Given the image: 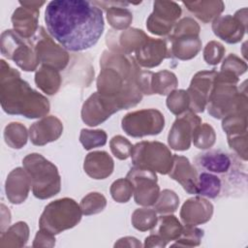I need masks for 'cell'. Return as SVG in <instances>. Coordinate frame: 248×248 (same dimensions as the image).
<instances>
[{"label":"cell","mask_w":248,"mask_h":248,"mask_svg":"<svg viewBox=\"0 0 248 248\" xmlns=\"http://www.w3.org/2000/svg\"><path fill=\"white\" fill-rule=\"evenodd\" d=\"M45 22L48 34L70 51L95 46L105 29L103 12L86 0H53L47 3Z\"/></svg>","instance_id":"1"},{"label":"cell","mask_w":248,"mask_h":248,"mask_svg":"<svg viewBox=\"0 0 248 248\" xmlns=\"http://www.w3.org/2000/svg\"><path fill=\"white\" fill-rule=\"evenodd\" d=\"M0 62V102L3 110L31 119L46 116L50 108L47 98L34 90L5 60Z\"/></svg>","instance_id":"2"},{"label":"cell","mask_w":248,"mask_h":248,"mask_svg":"<svg viewBox=\"0 0 248 248\" xmlns=\"http://www.w3.org/2000/svg\"><path fill=\"white\" fill-rule=\"evenodd\" d=\"M237 82L238 77L234 74L223 70L217 72L205 108L212 117L221 119L233 112L247 110L246 91H239Z\"/></svg>","instance_id":"3"},{"label":"cell","mask_w":248,"mask_h":248,"mask_svg":"<svg viewBox=\"0 0 248 248\" xmlns=\"http://www.w3.org/2000/svg\"><path fill=\"white\" fill-rule=\"evenodd\" d=\"M27 171L33 195L40 200H46L57 195L61 190V177L57 167L39 153H31L22 160Z\"/></svg>","instance_id":"4"},{"label":"cell","mask_w":248,"mask_h":248,"mask_svg":"<svg viewBox=\"0 0 248 248\" xmlns=\"http://www.w3.org/2000/svg\"><path fill=\"white\" fill-rule=\"evenodd\" d=\"M79 204L71 198H62L49 202L39 220L40 229L55 235L74 228L81 220Z\"/></svg>","instance_id":"5"},{"label":"cell","mask_w":248,"mask_h":248,"mask_svg":"<svg viewBox=\"0 0 248 248\" xmlns=\"http://www.w3.org/2000/svg\"><path fill=\"white\" fill-rule=\"evenodd\" d=\"M1 53L26 72L35 71L40 63L33 39H26L15 30H5L0 39Z\"/></svg>","instance_id":"6"},{"label":"cell","mask_w":248,"mask_h":248,"mask_svg":"<svg viewBox=\"0 0 248 248\" xmlns=\"http://www.w3.org/2000/svg\"><path fill=\"white\" fill-rule=\"evenodd\" d=\"M131 158L136 168L168 174L172 167L173 154L160 141H140L133 145Z\"/></svg>","instance_id":"7"},{"label":"cell","mask_w":248,"mask_h":248,"mask_svg":"<svg viewBox=\"0 0 248 248\" xmlns=\"http://www.w3.org/2000/svg\"><path fill=\"white\" fill-rule=\"evenodd\" d=\"M121 127L128 136L133 138L155 136L164 129L165 117L160 110L155 108L135 110L122 118Z\"/></svg>","instance_id":"8"},{"label":"cell","mask_w":248,"mask_h":248,"mask_svg":"<svg viewBox=\"0 0 248 248\" xmlns=\"http://www.w3.org/2000/svg\"><path fill=\"white\" fill-rule=\"evenodd\" d=\"M196 166L203 171L211 172L220 177V175L227 178V183H232L233 178H244L241 175H246L245 171H241L238 161L231 154L220 150H209L198 154L195 158Z\"/></svg>","instance_id":"9"},{"label":"cell","mask_w":248,"mask_h":248,"mask_svg":"<svg viewBox=\"0 0 248 248\" xmlns=\"http://www.w3.org/2000/svg\"><path fill=\"white\" fill-rule=\"evenodd\" d=\"M126 178L133 184L134 199L137 204L142 206L154 205L160 194L155 171L133 167L127 173Z\"/></svg>","instance_id":"10"},{"label":"cell","mask_w":248,"mask_h":248,"mask_svg":"<svg viewBox=\"0 0 248 248\" xmlns=\"http://www.w3.org/2000/svg\"><path fill=\"white\" fill-rule=\"evenodd\" d=\"M32 39L42 65L50 66L58 71L66 68L70 59L68 52L53 41V38L46 32L44 27L40 26Z\"/></svg>","instance_id":"11"},{"label":"cell","mask_w":248,"mask_h":248,"mask_svg":"<svg viewBox=\"0 0 248 248\" xmlns=\"http://www.w3.org/2000/svg\"><path fill=\"white\" fill-rule=\"evenodd\" d=\"M153 7L146 20L148 31L158 36L169 35L181 16L180 6L172 1H155Z\"/></svg>","instance_id":"12"},{"label":"cell","mask_w":248,"mask_h":248,"mask_svg":"<svg viewBox=\"0 0 248 248\" xmlns=\"http://www.w3.org/2000/svg\"><path fill=\"white\" fill-rule=\"evenodd\" d=\"M202 124V119L191 109L178 115L168 136L170 148L178 151L189 149L195 129Z\"/></svg>","instance_id":"13"},{"label":"cell","mask_w":248,"mask_h":248,"mask_svg":"<svg viewBox=\"0 0 248 248\" xmlns=\"http://www.w3.org/2000/svg\"><path fill=\"white\" fill-rule=\"evenodd\" d=\"M118 110L120 108L113 99L95 92L84 102L81 108V119L85 124L93 127L103 123Z\"/></svg>","instance_id":"14"},{"label":"cell","mask_w":248,"mask_h":248,"mask_svg":"<svg viewBox=\"0 0 248 248\" xmlns=\"http://www.w3.org/2000/svg\"><path fill=\"white\" fill-rule=\"evenodd\" d=\"M246 8L237 11L234 16L217 17L212 23L214 34L228 44H236L243 38L247 29Z\"/></svg>","instance_id":"15"},{"label":"cell","mask_w":248,"mask_h":248,"mask_svg":"<svg viewBox=\"0 0 248 248\" xmlns=\"http://www.w3.org/2000/svg\"><path fill=\"white\" fill-rule=\"evenodd\" d=\"M21 5L12 16V23L14 30L26 39H31L35 36L39 29L38 19L40 14V7L44 1H20Z\"/></svg>","instance_id":"16"},{"label":"cell","mask_w":248,"mask_h":248,"mask_svg":"<svg viewBox=\"0 0 248 248\" xmlns=\"http://www.w3.org/2000/svg\"><path fill=\"white\" fill-rule=\"evenodd\" d=\"M216 76L217 71L211 70L198 72L193 77L187 89V93L190 99L189 109L195 113L202 112L204 110Z\"/></svg>","instance_id":"17"},{"label":"cell","mask_w":248,"mask_h":248,"mask_svg":"<svg viewBox=\"0 0 248 248\" xmlns=\"http://www.w3.org/2000/svg\"><path fill=\"white\" fill-rule=\"evenodd\" d=\"M135 60L138 65L145 68H154L170 57L167 40L148 37L135 51Z\"/></svg>","instance_id":"18"},{"label":"cell","mask_w":248,"mask_h":248,"mask_svg":"<svg viewBox=\"0 0 248 248\" xmlns=\"http://www.w3.org/2000/svg\"><path fill=\"white\" fill-rule=\"evenodd\" d=\"M212 214V203L201 196L188 199L180 210V218L183 224L191 226H198L208 222Z\"/></svg>","instance_id":"19"},{"label":"cell","mask_w":248,"mask_h":248,"mask_svg":"<svg viewBox=\"0 0 248 248\" xmlns=\"http://www.w3.org/2000/svg\"><path fill=\"white\" fill-rule=\"evenodd\" d=\"M63 133L62 122L53 115L45 116L41 120L33 123L29 128V138L33 144L42 146L54 141Z\"/></svg>","instance_id":"20"},{"label":"cell","mask_w":248,"mask_h":248,"mask_svg":"<svg viewBox=\"0 0 248 248\" xmlns=\"http://www.w3.org/2000/svg\"><path fill=\"white\" fill-rule=\"evenodd\" d=\"M31 186V179L24 168H16L7 176L6 196L14 204L22 203L27 199Z\"/></svg>","instance_id":"21"},{"label":"cell","mask_w":248,"mask_h":248,"mask_svg":"<svg viewBox=\"0 0 248 248\" xmlns=\"http://www.w3.org/2000/svg\"><path fill=\"white\" fill-rule=\"evenodd\" d=\"M168 174L177 181L187 193L196 195L198 172L188 158L173 154L172 167Z\"/></svg>","instance_id":"22"},{"label":"cell","mask_w":248,"mask_h":248,"mask_svg":"<svg viewBox=\"0 0 248 248\" xmlns=\"http://www.w3.org/2000/svg\"><path fill=\"white\" fill-rule=\"evenodd\" d=\"M170 53L180 60L194 58L202 48V41L199 35L186 34L177 37H168Z\"/></svg>","instance_id":"23"},{"label":"cell","mask_w":248,"mask_h":248,"mask_svg":"<svg viewBox=\"0 0 248 248\" xmlns=\"http://www.w3.org/2000/svg\"><path fill=\"white\" fill-rule=\"evenodd\" d=\"M114 168L112 158L106 151H93L84 159V171L93 179H105L109 176Z\"/></svg>","instance_id":"24"},{"label":"cell","mask_w":248,"mask_h":248,"mask_svg":"<svg viewBox=\"0 0 248 248\" xmlns=\"http://www.w3.org/2000/svg\"><path fill=\"white\" fill-rule=\"evenodd\" d=\"M188 11L204 23L214 21L224 11L225 5L222 1H194L183 2Z\"/></svg>","instance_id":"25"},{"label":"cell","mask_w":248,"mask_h":248,"mask_svg":"<svg viewBox=\"0 0 248 248\" xmlns=\"http://www.w3.org/2000/svg\"><path fill=\"white\" fill-rule=\"evenodd\" d=\"M37 86L46 94H55L61 85V76L59 71L46 65H42L35 74Z\"/></svg>","instance_id":"26"},{"label":"cell","mask_w":248,"mask_h":248,"mask_svg":"<svg viewBox=\"0 0 248 248\" xmlns=\"http://www.w3.org/2000/svg\"><path fill=\"white\" fill-rule=\"evenodd\" d=\"M29 236V228L25 222L19 221L1 232L0 247H22Z\"/></svg>","instance_id":"27"},{"label":"cell","mask_w":248,"mask_h":248,"mask_svg":"<svg viewBox=\"0 0 248 248\" xmlns=\"http://www.w3.org/2000/svg\"><path fill=\"white\" fill-rule=\"evenodd\" d=\"M223 188V182L219 176L214 173L202 171L198 175L196 195L208 199L217 198Z\"/></svg>","instance_id":"28"},{"label":"cell","mask_w":248,"mask_h":248,"mask_svg":"<svg viewBox=\"0 0 248 248\" xmlns=\"http://www.w3.org/2000/svg\"><path fill=\"white\" fill-rule=\"evenodd\" d=\"M156 225L158 227L154 233L160 235L167 242L176 240L180 236L183 229L180 221L171 214L160 216Z\"/></svg>","instance_id":"29"},{"label":"cell","mask_w":248,"mask_h":248,"mask_svg":"<svg viewBox=\"0 0 248 248\" xmlns=\"http://www.w3.org/2000/svg\"><path fill=\"white\" fill-rule=\"evenodd\" d=\"M178 84L176 76L168 70L153 73L151 78L152 94L168 95L173 91Z\"/></svg>","instance_id":"30"},{"label":"cell","mask_w":248,"mask_h":248,"mask_svg":"<svg viewBox=\"0 0 248 248\" xmlns=\"http://www.w3.org/2000/svg\"><path fill=\"white\" fill-rule=\"evenodd\" d=\"M148 38V36L140 29L130 28L121 33L119 37V47L113 51H120L125 54L135 52L137 48Z\"/></svg>","instance_id":"31"},{"label":"cell","mask_w":248,"mask_h":248,"mask_svg":"<svg viewBox=\"0 0 248 248\" xmlns=\"http://www.w3.org/2000/svg\"><path fill=\"white\" fill-rule=\"evenodd\" d=\"M29 133L24 125L18 122H12L5 127L4 140L12 148L19 149L27 142Z\"/></svg>","instance_id":"32"},{"label":"cell","mask_w":248,"mask_h":248,"mask_svg":"<svg viewBox=\"0 0 248 248\" xmlns=\"http://www.w3.org/2000/svg\"><path fill=\"white\" fill-rule=\"evenodd\" d=\"M107 19L109 25L115 30H124L130 26L133 20V15L126 8L110 6L107 10Z\"/></svg>","instance_id":"33"},{"label":"cell","mask_w":248,"mask_h":248,"mask_svg":"<svg viewBox=\"0 0 248 248\" xmlns=\"http://www.w3.org/2000/svg\"><path fill=\"white\" fill-rule=\"evenodd\" d=\"M222 128L227 136L247 133V110L233 112L224 117Z\"/></svg>","instance_id":"34"},{"label":"cell","mask_w":248,"mask_h":248,"mask_svg":"<svg viewBox=\"0 0 248 248\" xmlns=\"http://www.w3.org/2000/svg\"><path fill=\"white\" fill-rule=\"evenodd\" d=\"M157 220L156 211L152 208H138L132 215V225L135 229L140 232L149 231L155 228Z\"/></svg>","instance_id":"35"},{"label":"cell","mask_w":248,"mask_h":248,"mask_svg":"<svg viewBox=\"0 0 248 248\" xmlns=\"http://www.w3.org/2000/svg\"><path fill=\"white\" fill-rule=\"evenodd\" d=\"M216 140V135L214 129L207 123L200 124L194 131L193 134V143L197 148L208 149L214 143Z\"/></svg>","instance_id":"36"},{"label":"cell","mask_w":248,"mask_h":248,"mask_svg":"<svg viewBox=\"0 0 248 248\" xmlns=\"http://www.w3.org/2000/svg\"><path fill=\"white\" fill-rule=\"evenodd\" d=\"M179 204V198L175 192L165 189L160 194L154 203V209L160 214H170L174 212Z\"/></svg>","instance_id":"37"},{"label":"cell","mask_w":248,"mask_h":248,"mask_svg":"<svg viewBox=\"0 0 248 248\" xmlns=\"http://www.w3.org/2000/svg\"><path fill=\"white\" fill-rule=\"evenodd\" d=\"M167 107L170 112L180 115L190 108V99L186 90H173L167 98Z\"/></svg>","instance_id":"38"},{"label":"cell","mask_w":248,"mask_h":248,"mask_svg":"<svg viewBox=\"0 0 248 248\" xmlns=\"http://www.w3.org/2000/svg\"><path fill=\"white\" fill-rule=\"evenodd\" d=\"M107 205L106 198L97 192H92L82 198L79 206L83 215H92L102 212Z\"/></svg>","instance_id":"39"},{"label":"cell","mask_w":248,"mask_h":248,"mask_svg":"<svg viewBox=\"0 0 248 248\" xmlns=\"http://www.w3.org/2000/svg\"><path fill=\"white\" fill-rule=\"evenodd\" d=\"M203 236V231L196 228V226L184 225L180 236L175 240L171 246L178 247H194L198 246L201 243V240Z\"/></svg>","instance_id":"40"},{"label":"cell","mask_w":248,"mask_h":248,"mask_svg":"<svg viewBox=\"0 0 248 248\" xmlns=\"http://www.w3.org/2000/svg\"><path fill=\"white\" fill-rule=\"evenodd\" d=\"M79 141L84 149L90 150L95 147L104 146L107 143V133L104 130L81 129Z\"/></svg>","instance_id":"41"},{"label":"cell","mask_w":248,"mask_h":248,"mask_svg":"<svg viewBox=\"0 0 248 248\" xmlns=\"http://www.w3.org/2000/svg\"><path fill=\"white\" fill-rule=\"evenodd\" d=\"M110 195L117 202H127L134 194V187L128 178H119L110 186Z\"/></svg>","instance_id":"42"},{"label":"cell","mask_w":248,"mask_h":248,"mask_svg":"<svg viewBox=\"0 0 248 248\" xmlns=\"http://www.w3.org/2000/svg\"><path fill=\"white\" fill-rule=\"evenodd\" d=\"M109 146L111 153L119 160H126L131 156L133 145L123 136H114L109 141Z\"/></svg>","instance_id":"43"},{"label":"cell","mask_w":248,"mask_h":248,"mask_svg":"<svg viewBox=\"0 0 248 248\" xmlns=\"http://www.w3.org/2000/svg\"><path fill=\"white\" fill-rule=\"evenodd\" d=\"M225 51L226 49L221 43L217 41H211L204 46L203 59L208 65H217L219 62H221Z\"/></svg>","instance_id":"44"},{"label":"cell","mask_w":248,"mask_h":248,"mask_svg":"<svg viewBox=\"0 0 248 248\" xmlns=\"http://www.w3.org/2000/svg\"><path fill=\"white\" fill-rule=\"evenodd\" d=\"M200 33V26L196 20L192 17H184L178 22L175 23L172 33L170 35V37H177L186 34H196L199 35Z\"/></svg>","instance_id":"45"},{"label":"cell","mask_w":248,"mask_h":248,"mask_svg":"<svg viewBox=\"0 0 248 248\" xmlns=\"http://www.w3.org/2000/svg\"><path fill=\"white\" fill-rule=\"evenodd\" d=\"M221 70L231 72L235 76L239 77L246 72L247 64L243 60H241L239 57H237L235 54L231 53L224 60Z\"/></svg>","instance_id":"46"},{"label":"cell","mask_w":248,"mask_h":248,"mask_svg":"<svg viewBox=\"0 0 248 248\" xmlns=\"http://www.w3.org/2000/svg\"><path fill=\"white\" fill-rule=\"evenodd\" d=\"M228 143L243 161L247 160V133L228 136Z\"/></svg>","instance_id":"47"},{"label":"cell","mask_w":248,"mask_h":248,"mask_svg":"<svg viewBox=\"0 0 248 248\" xmlns=\"http://www.w3.org/2000/svg\"><path fill=\"white\" fill-rule=\"evenodd\" d=\"M54 245L55 237L53 234L41 229L37 232L33 242V247H52Z\"/></svg>","instance_id":"48"},{"label":"cell","mask_w":248,"mask_h":248,"mask_svg":"<svg viewBox=\"0 0 248 248\" xmlns=\"http://www.w3.org/2000/svg\"><path fill=\"white\" fill-rule=\"evenodd\" d=\"M167 241H165L160 235L157 233H151L144 240V247H165L167 245Z\"/></svg>","instance_id":"49"},{"label":"cell","mask_w":248,"mask_h":248,"mask_svg":"<svg viewBox=\"0 0 248 248\" xmlns=\"http://www.w3.org/2000/svg\"><path fill=\"white\" fill-rule=\"evenodd\" d=\"M140 247V242L132 236H126L118 239L117 242H115L114 247Z\"/></svg>","instance_id":"50"}]
</instances>
